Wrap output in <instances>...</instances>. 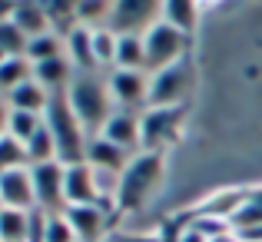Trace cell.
<instances>
[{
    "label": "cell",
    "instance_id": "836d02e7",
    "mask_svg": "<svg viewBox=\"0 0 262 242\" xmlns=\"http://www.w3.org/2000/svg\"><path fill=\"white\" fill-rule=\"evenodd\" d=\"M176 242H209V236H203V232H199V229H196V226H192V223H186L183 229H179Z\"/></svg>",
    "mask_w": 262,
    "mask_h": 242
},
{
    "label": "cell",
    "instance_id": "3957f363",
    "mask_svg": "<svg viewBox=\"0 0 262 242\" xmlns=\"http://www.w3.org/2000/svg\"><path fill=\"white\" fill-rule=\"evenodd\" d=\"M47 120V129L53 133V140H57V160L63 166H73V163H86V129L80 126V120L73 116L70 103H67V90L63 93H53L50 106H47L43 113Z\"/></svg>",
    "mask_w": 262,
    "mask_h": 242
},
{
    "label": "cell",
    "instance_id": "e0dca14e",
    "mask_svg": "<svg viewBox=\"0 0 262 242\" xmlns=\"http://www.w3.org/2000/svg\"><path fill=\"white\" fill-rule=\"evenodd\" d=\"M13 24L24 30L27 40H37V37H47L50 30V17H47V4H30V0H17L13 7Z\"/></svg>",
    "mask_w": 262,
    "mask_h": 242
},
{
    "label": "cell",
    "instance_id": "ffe728a7",
    "mask_svg": "<svg viewBox=\"0 0 262 242\" xmlns=\"http://www.w3.org/2000/svg\"><path fill=\"white\" fill-rule=\"evenodd\" d=\"M160 20L169 27H176L179 33L189 37L196 30V20H199V7L192 0H163L160 4Z\"/></svg>",
    "mask_w": 262,
    "mask_h": 242
},
{
    "label": "cell",
    "instance_id": "2e32d148",
    "mask_svg": "<svg viewBox=\"0 0 262 242\" xmlns=\"http://www.w3.org/2000/svg\"><path fill=\"white\" fill-rule=\"evenodd\" d=\"M73 63L63 57H53V60H43V63H33V80L40 83L43 90H50V93H63L67 86L73 83Z\"/></svg>",
    "mask_w": 262,
    "mask_h": 242
},
{
    "label": "cell",
    "instance_id": "5b68a950",
    "mask_svg": "<svg viewBox=\"0 0 262 242\" xmlns=\"http://www.w3.org/2000/svg\"><path fill=\"white\" fill-rule=\"evenodd\" d=\"M186 33H179L176 27L163 24V20H156L153 27H149L146 33H143V47H146V73L153 77V73L160 70H169V67L183 63L186 60Z\"/></svg>",
    "mask_w": 262,
    "mask_h": 242
},
{
    "label": "cell",
    "instance_id": "d6a6232c",
    "mask_svg": "<svg viewBox=\"0 0 262 242\" xmlns=\"http://www.w3.org/2000/svg\"><path fill=\"white\" fill-rule=\"evenodd\" d=\"M110 242H166L160 232H129V229H120V232H110L106 236Z\"/></svg>",
    "mask_w": 262,
    "mask_h": 242
},
{
    "label": "cell",
    "instance_id": "d4e9b609",
    "mask_svg": "<svg viewBox=\"0 0 262 242\" xmlns=\"http://www.w3.org/2000/svg\"><path fill=\"white\" fill-rule=\"evenodd\" d=\"M30 232V212L0 209V242H27Z\"/></svg>",
    "mask_w": 262,
    "mask_h": 242
},
{
    "label": "cell",
    "instance_id": "277c9868",
    "mask_svg": "<svg viewBox=\"0 0 262 242\" xmlns=\"http://www.w3.org/2000/svg\"><path fill=\"white\" fill-rule=\"evenodd\" d=\"M186 106H146L140 113V153H163L179 136Z\"/></svg>",
    "mask_w": 262,
    "mask_h": 242
},
{
    "label": "cell",
    "instance_id": "4fadbf2b",
    "mask_svg": "<svg viewBox=\"0 0 262 242\" xmlns=\"http://www.w3.org/2000/svg\"><path fill=\"white\" fill-rule=\"evenodd\" d=\"M103 140H110L113 146H123L129 153H140V116L129 109H116L106 120V126L100 129Z\"/></svg>",
    "mask_w": 262,
    "mask_h": 242
},
{
    "label": "cell",
    "instance_id": "44dd1931",
    "mask_svg": "<svg viewBox=\"0 0 262 242\" xmlns=\"http://www.w3.org/2000/svg\"><path fill=\"white\" fill-rule=\"evenodd\" d=\"M229 226H232V232H249V229L262 226V186L246 189V206L236 212V219Z\"/></svg>",
    "mask_w": 262,
    "mask_h": 242
},
{
    "label": "cell",
    "instance_id": "4dcf8cb0",
    "mask_svg": "<svg viewBox=\"0 0 262 242\" xmlns=\"http://www.w3.org/2000/svg\"><path fill=\"white\" fill-rule=\"evenodd\" d=\"M27 43H30V40L24 37V30H20L13 20L0 24V50H4L7 57H27Z\"/></svg>",
    "mask_w": 262,
    "mask_h": 242
},
{
    "label": "cell",
    "instance_id": "e575fe53",
    "mask_svg": "<svg viewBox=\"0 0 262 242\" xmlns=\"http://www.w3.org/2000/svg\"><path fill=\"white\" fill-rule=\"evenodd\" d=\"M13 7H17V0H0V24L13 20Z\"/></svg>",
    "mask_w": 262,
    "mask_h": 242
},
{
    "label": "cell",
    "instance_id": "8992f818",
    "mask_svg": "<svg viewBox=\"0 0 262 242\" xmlns=\"http://www.w3.org/2000/svg\"><path fill=\"white\" fill-rule=\"evenodd\" d=\"M189 90H192V67L189 60H183V63L149 77V106H186Z\"/></svg>",
    "mask_w": 262,
    "mask_h": 242
},
{
    "label": "cell",
    "instance_id": "74e56055",
    "mask_svg": "<svg viewBox=\"0 0 262 242\" xmlns=\"http://www.w3.org/2000/svg\"><path fill=\"white\" fill-rule=\"evenodd\" d=\"M103 242H110V239H103Z\"/></svg>",
    "mask_w": 262,
    "mask_h": 242
},
{
    "label": "cell",
    "instance_id": "f1b7e54d",
    "mask_svg": "<svg viewBox=\"0 0 262 242\" xmlns=\"http://www.w3.org/2000/svg\"><path fill=\"white\" fill-rule=\"evenodd\" d=\"M110 13H113V4H106V0H80L77 4V24L96 30V27L110 24Z\"/></svg>",
    "mask_w": 262,
    "mask_h": 242
},
{
    "label": "cell",
    "instance_id": "83f0119b",
    "mask_svg": "<svg viewBox=\"0 0 262 242\" xmlns=\"http://www.w3.org/2000/svg\"><path fill=\"white\" fill-rule=\"evenodd\" d=\"M27 156H30V166H40V163H60L57 160V140H53V133L47 129H40L37 136H33L30 143H27Z\"/></svg>",
    "mask_w": 262,
    "mask_h": 242
},
{
    "label": "cell",
    "instance_id": "cb8c5ba5",
    "mask_svg": "<svg viewBox=\"0 0 262 242\" xmlns=\"http://www.w3.org/2000/svg\"><path fill=\"white\" fill-rule=\"evenodd\" d=\"M43 116H37V113H24V109H10V123H7V133L13 136V140H20L27 146V143L33 140V136L43 129Z\"/></svg>",
    "mask_w": 262,
    "mask_h": 242
},
{
    "label": "cell",
    "instance_id": "603a6c76",
    "mask_svg": "<svg viewBox=\"0 0 262 242\" xmlns=\"http://www.w3.org/2000/svg\"><path fill=\"white\" fill-rule=\"evenodd\" d=\"M27 80H33V63L27 57H7L0 63V90L13 93L17 86H24Z\"/></svg>",
    "mask_w": 262,
    "mask_h": 242
},
{
    "label": "cell",
    "instance_id": "d590c367",
    "mask_svg": "<svg viewBox=\"0 0 262 242\" xmlns=\"http://www.w3.org/2000/svg\"><path fill=\"white\" fill-rule=\"evenodd\" d=\"M7 123H10V106L0 103V136H7Z\"/></svg>",
    "mask_w": 262,
    "mask_h": 242
},
{
    "label": "cell",
    "instance_id": "7a4b0ae2",
    "mask_svg": "<svg viewBox=\"0 0 262 242\" xmlns=\"http://www.w3.org/2000/svg\"><path fill=\"white\" fill-rule=\"evenodd\" d=\"M67 103H70L73 116L80 120V126L86 129V136H100L106 120L116 113L110 86L103 80H96L93 73H77L73 77V83L67 86Z\"/></svg>",
    "mask_w": 262,
    "mask_h": 242
},
{
    "label": "cell",
    "instance_id": "6da1fadb",
    "mask_svg": "<svg viewBox=\"0 0 262 242\" xmlns=\"http://www.w3.org/2000/svg\"><path fill=\"white\" fill-rule=\"evenodd\" d=\"M163 172H166V156L163 153H136L120 176V192H116V212H136L153 199L160 189Z\"/></svg>",
    "mask_w": 262,
    "mask_h": 242
},
{
    "label": "cell",
    "instance_id": "484cf974",
    "mask_svg": "<svg viewBox=\"0 0 262 242\" xmlns=\"http://www.w3.org/2000/svg\"><path fill=\"white\" fill-rule=\"evenodd\" d=\"M116 50H120V33H113L110 27H96L93 30V53L100 67H113L116 70Z\"/></svg>",
    "mask_w": 262,
    "mask_h": 242
},
{
    "label": "cell",
    "instance_id": "8fae6325",
    "mask_svg": "<svg viewBox=\"0 0 262 242\" xmlns=\"http://www.w3.org/2000/svg\"><path fill=\"white\" fill-rule=\"evenodd\" d=\"M67 223L73 226L80 242H103L110 236V209L106 206H67Z\"/></svg>",
    "mask_w": 262,
    "mask_h": 242
},
{
    "label": "cell",
    "instance_id": "9c48e42d",
    "mask_svg": "<svg viewBox=\"0 0 262 242\" xmlns=\"http://www.w3.org/2000/svg\"><path fill=\"white\" fill-rule=\"evenodd\" d=\"M113 103L133 113L136 106H149V73L143 70H113L106 80Z\"/></svg>",
    "mask_w": 262,
    "mask_h": 242
},
{
    "label": "cell",
    "instance_id": "52a82bcc",
    "mask_svg": "<svg viewBox=\"0 0 262 242\" xmlns=\"http://www.w3.org/2000/svg\"><path fill=\"white\" fill-rule=\"evenodd\" d=\"M160 20V4H146V0H120L113 4V13H110V30L120 33V37H143L149 27Z\"/></svg>",
    "mask_w": 262,
    "mask_h": 242
},
{
    "label": "cell",
    "instance_id": "8d00e7d4",
    "mask_svg": "<svg viewBox=\"0 0 262 242\" xmlns=\"http://www.w3.org/2000/svg\"><path fill=\"white\" fill-rule=\"evenodd\" d=\"M4 60H7V53H4V50H0V63H4Z\"/></svg>",
    "mask_w": 262,
    "mask_h": 242
},
{
    "label": "cell",
    "instance_id": "4316f807",
    "mask_svg": "<svg viewBox=\"0 0 262 242\" xmlns=\"http://www.w3.org/2000/svg\"><path fill=\"white\" fill-rule=\"evenodd\" d=\"M30 166V156H27V146L20 140H13L10 133L0 136V172L10 169H27Z\"/></svg>",
    "mask_w": 262,
    "mask_h": 242
},
{
    "label": "cell",
    "instance_id": "7c38bea8",
    "mask_svg": "<svg viewBox=\"0 0 262 242\" xmlns=\"http://www.w3.org/2000/svg\"><path fill=\"white\" fill-rule=\"evenodd\" d=\"M63 199H67V206H100V196H96V179H93V166H90V163L67 166Z\"/></svg>",
    "mask_w": 262,
    "mask_h": 242
},
{
    "label": "cell",
    "instance_id": "ac0fdd59",
    "mask_svg": "<svg viewBox=\"0 0 262 242\" xmlns=\"http://www.w3.org/2000/svg\"><path fill=\"white\" fill-rule=\"evenodd\" d=\"M50 100H53V93L43 90L37 80H27L24 86H17L13 93H7V106L10 109H24V113H37V116L47 113Z\"/></svg>",
    "mask_w": 262,
    "mask_h": 242
},
{
    "label": "cell",
    "instance_id": "f546056e",
    "mask_svg": "<svg viewBox=\"0 0 262 242\" xmlns=\"http://www.w3.org/2000/svg\"><path fill=\"white\" fill-rule=\"evenodd\" d=\"M60 40L57 33H47V37H37L27 43V60L30 63H43V60H53V57H63V50H60Z\"/></svg>",
    "mask_w": 262,
    "mask_h": 242
},
{
    "label": "cell",
    "instance_id": "9a60e30c",
    "mask_svg": "<svg viewBox=\"0 0 262 242\" xmlns=\"http://www.w3.org/2000/svg\"><path fill=\"white\" fill-rule=\"evenodd\" d=\"M67 43V60H70L73 67H77V73H93L96 67V53H93V30L83 24H77L70 33L63 37Z\"/></svg>",
    "mask_w": 262,
    "mask_h": 242
},
{
    "label": "cell",
    "instance_id": "ba28073f",
    "mask_svg": "<svg viewBox=\"0 0 262 242\" xmlns=\"http://www.w3.org/2000/svg\"><path fill=\"white\" fill-rule=\"evenodd\" d=\"M33 172V189H37V209L57 212L67 209V199H63V176H67V166L63 163H40V166H30Z\"/></svg>",
    "mask_w": 262,
    "mask_h": 242
},
{
    "label": "cell",
    "instance_id": "1f68e13d",
    "mask_svg": "<svg viewBox=\"0 0 262 242\" xmlns=\"http://www.w3.org/2000/svg\"><path fill=\"white\" fill-rule=\"evenodd\" d=\"M47 242H80L77 232H73V226L67 223L63 212H57V216L47 219Z\"/></svg>",
    "mask_w": 262,
    "mask_h": 242
},
{
    "label": "cell",
    "instance_id": "7402d4cb",
    "mask_svg": "<svg viewBox=\"0 0 262 242\" xmlns=\"http://www.w3.org/2000/svg\"><path fill=\"white\" fill-rule=\"evenodd\" d=\"M116 70H143V73H146V47H143V37H136V33L120 37Z\"/></svg>",
    "mask_w": 262,
    "mask_h": 242
},
{
    "label": "cell",
    "instance_id": "d6986e66",
    "mask_svg": "<svg viewBox=\"0 0 262 242\" xmlns=\"http://www.w3.org/2000/svg\"><path fill=\"white\" fill-rule=\"evenodd\" d=\"M243 206H246V189H223V192H216V196L206 199V203L196 209V216H209V219L232 223Z\"/></svg>",
    "mask_w": 262,
    "mask_h": 242
},
{
    "label": "cell",
    "instance_id": "5bb4252c",
    "mask_svg": "<svg viewBox=\"0 0 262 242\" xmlns=\"http://www.w3.org/2000/svg\"><path fill=\"white\" fill-rule=\"evenodd\" d=\"M133 156L136 153H129V149H123V146H113V143L103 140V136H90V143H86V163L93 166V169L123 172Z\"/></svg>",
    "mask_w": 262,
    "mask_h": 242
},
{
    "label": "cell",
    "instance_id": "30bf717a",
    "mask_svg": "<svg viewBox=\"0 0 262 242\" xmlns=\"http://www.w3.org/2000/svg\"><path fill=\"white\" fill-rule=\"evenodd\" d=\"M0 209H17V212L37 209V189H33L30 166L27 169L0 172Z\"/></svg>",
    "mask_w": 262,
    "mask_h": 242
}]
</instances>
